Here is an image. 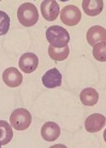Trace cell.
I'll return each mask as SVG.
<instances>
[{
	"instance_id": "cell-11",
	"label": "cell",
	"mask_w": 106,
	"mask_h": 148,
	"mask_svg": "<svg viewBox=\"0 0 106 148\" xmlns=\"http://www.w3.org/2000/svg\"><path fill=\"white\" fill-rule=\"evenodd\" d=\"M86 40L90 45H95L97 43L106 40V31L104 27L94 26L90 27L86 33Z\"/></svg>"
},
{
	"instance_id": "cell-14",
	"label": "cell",
	"mask_w": 106,
	"mask_h": 148,
	"mask_svg": "<svg viewBox=\"0 0 106 148\" xmlns=\"http://www.w3.org/2000/svg\"><path fill=\"white\" fill-rule=\"evenodd\" d=\"M13 137V131L8 122L0 120V147L7 145Z\"/></svg>"
},
{
	"instance_id": "cell-7",
	"label": "cell",
	"mask_w": 106,
	"mask_h": 148,
	"mask_svg": "<svg viewBox=\"0 0 106 148\" xmlns=\"http://www.w3.org/2000/svg\"><path fill=\"white\" fill-rule=\"evenodd\" d=\"M23 77L16 68H8L3 73V81L8 87L14 88L21 84Z\"/></svg>"
},
{
	"instance_id": "cell-13",
	"label": "cell",
	"mask_w": 106,
	"mask_h": 148,
	"mask_svg": "<svg viewBox=\"0 0 106 148\" xmlns=\"http://www.w3.org/2000/svg\"><path fill=\"white\" fill-rule=\"evenodd\" d=\"M80 99L84 106H93L98 102L99 94L94 88L87 87L81 92Z\"/></svg>"
},
{
	"instance_id": "cell-16",
	"label": "cell",
	"mask_w": 106,
	"mask_h": 148,
	"mask_svg": "<svg viewBox=\"0 0 106 148\" xmlns=\"http://www.w3.org/2000/svg\"><path fill=\"white\" fill-rule=\"evenodd\" d=\"M93 56L96 60L101 62L106 61V43L105 41L100 42L94 45Z\"/></svg>"
},
{
	"instance_id": "cell-6",
	"label": "cell",
	"mask_w": 106,
	"mask_h": 148,
	"mask_svg": "<svg viewBox=\"0 0 106 148\" xmlns=\"http://www.w3.org/2000/svg\"><path fill=\"white\" fill-rule=\"evenodd\" d=\"M105 117L101 114H93L87 117L85 121V128L87 132L95 133L103 129L105 125Z\"/></svg>"
},
{
	"instance_id": "cell-8",
	"label": "cell",
	"mask_w": 106,
	"mask_h": 148,
	"mask_svg": "<svg viewBox=\"0 0 106 148\" xmlns=\"http://www.w3.org/2000/svg\"><path fill=\"white\" fill-rule=\"evenodd\" d=\"M39 58L33 53H26L21 55L19 60V67L25 73H31L37 69Z\"/></svg>"
},
{
	"instance_id": "cell-3",
	"label": "cell",
	"mask_w": 106,
	"mask_h": 148,
	"mask_svg": "<svg viewBox=\"0 0 106 148\" xmlns=\"http://www.w3.org/2000/svg\"><path fill=\"white\" fill-rule=\"evenodd\" d=\"M32 121L31 113L24 108L16 109L11 114V125L17 131H23L30 127Z\"/></svg>"
},
{
	"instance_id": "cell-10",
	"label": "cell",
	"mask_w": 106,
	"mask_h": 148,
	"mask_svg": "<svg viewBox=\"0 0 106 148\" xmlns=\"http://www.w3.org/2000/svg\"><path fill=\"white\" fill-rule=\"evenodd\" d=\"M61 133L60 127L54 122H47L41 127V136L47 142L56 141Z\"/></svg>"
},
{
	"instance_id": "cell-9",
	"label": "cell",
	"mask_w": 106,
	"mask_h": 148,
	"mask_svg": "<svg viewBox=\"0 0 106 148\" xmlns=\"http://www.w3.org/2000/svg\"><path fill=\"white\" fill-rule=\"evenodd\" d=\"M42 83L49 89L60 86L62 84V74L56 68L50 69L44 74Z\"/></svg>"
},
{
	"instance_id": "cell-18",
	"label": "cell",
	"mask_w": 106,
	"mask_h": 148,
	"mask_svg": "<svg viewBox=\"0 0 106 148\" xmlns=\"http://www.w3.org/2000/svg\"></svg>"
},
{
	"instance_id": "cell-4",
	"label": "cell",
	"mask_w": 106,
	"mask_h": 148,
	"mask_svg": "<svg viewBox=\"0 0 106 148\" xmlns=\"http://www.w3.org/2000/svg\"><path fill=\"white\" fill-rule=\"evenodd\" d=\"M60 19L64 24L68 27L76 26L81 19V11L77 6H65L60 12Z\"/></svg>"
},
{
	"instance_id": "cell-12",
	"label": "cell",
	"mask_w": 106,
	"mask_h": 148,
	"mask_svg": "<svg viewBox=\"0 0 106 148\" xmlns=\"http://www.w3.org/2000/svg\"><path fill=\"white\" fill-rule=\"evenodd\" d=\"M104 8L102 0H83L82 8L86 15L90 16H97L101 13Z\"/></svg>"
},
{
	"instance_id": "cell-5",
	"label": "cell",
	"mask_w": 106,
	"mask_h": 148,
	"mask_svg": "<svg viewBox=\"0 0 106 148\" xmlns=\"http://www.w3.org/2000/svg\"><path fill=\"white\" fill-rule=\"evenodd\" d=\"M41 13L43 17L49 21H53L59 15L60 8L55 0H44L41 6Z\"/></svg>"
},
{
	"instance_id": "cell-15",
	"label": "cell",
	"mask_w": 106,
	"mask_h": 148,
	"mask_svg": "<svg viewBox=\"0 0 106 148\" xmlns=\"http://www.w3.org/2000/svg\"><path fill=\"white\" fill-rule=\"evenodd\" d=\"M69 47L67 45L63 48H54L51 45L49 46L48 53L49 57L54 61H64L69 55Z\"/></svg>"
},
{
	"instance_id": "cell-17",
	"label": "cell",
	"mask_w": 106,
	"mask_h": 148,
	"mask_svg": "<svg viewBox=\"0 0 106 148\" xmlns=\"http://www.w3.org/2000/svg\"><path fill=\"white\" fill-rule=\"evenodd\" d=\"M10 28V17L5 12L0 11V36L6 35Z\"/></svg>"
},
{
	"instance_id": "cell-1",
	"label": "cell",
	"mask_w": 106,
	"mask_h": 148,
	"mask_svg": "<svg viewBox=\"0 0 106 148\" xmlns=\"http://www.w3.org/2000/svg\"><path fill=\"white\" fill-rule=\"evenodd\" d=\"M46 39L51 46L63 48L68 45L70 41L68 32L60 26L49 27L46 31Z\"/></svg>"
},
{
	"instance_id": "cell-2",
	"label": "cell",
	"mask_w": 106,
	"mask_h": 148,
	"mask_svg": "<svg viewBox=\"0 0 106 148\" xmlns=\"http://www.w3.org/2000/svg\"><path fill=\"white\" fill-rule=\"evenodd\" d=\"M17 19L24 27H33L39 20V12L36 7L31 3L21 4L17 10Z\"/></svg>"
}]
</instances>
